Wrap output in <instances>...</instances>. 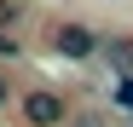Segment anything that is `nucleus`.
Segmentation results:
<instances>
[{
	"instance_id": "obj_5",
	"label": "nucleus",
	"mask_w": 133,
	"mask_h": 127,
	"mask_svg": "<svg viewBox=\"0 0 133 127\" xmlns=\"http://www.w3.org/2000/svg\"><path fill=\"white\" fill-rule=\"evenodd\" d=\"M116 104H127V110H133V75H122V87H116Z\"/></svg>"
},
{
	"instance_id": "obj_4",
	"label": "nucleus",
	"mask_w": 133,
	"mask_h": 127,
	"mask_svg": "<svg viewBox=\"0 0 133 127\" xmlns=\"http://www.w3.org/2000/svg\"><path fill=\"white\" fill-rule=\"evenodd\" d=\"M17 17H23V0H0V29H17Z\"/></svg>"
},
{
	"instance_id": "obj_3",
	"label": "nucleus",
	"mask_w": 133,
	"mask_h": 127,
	"mask_svg": "<svg viewBox=\"0 0 133 127\" xmlns=\"http://www.w3.org/2000/svg\"><path fill=\"white\" fill-rule=\"evenodd\" d=\"M98 52H104V64H110V75H133V35L98 40Z\"/></svg>"
},
{
	"instance_id": "obj_2",
	"label": "nucleus",
	"mask_w": 133,
	"mask_h": 127,
	"mask_svg": "<svg viewBox=\"0 0 133 127\" xmlns=\"http://www.w3.org/2000/svg\"><path fill=\"white\" fill-rule=\"evenodd\" d=\"M52 52L70 58V64L98 58V29H87V23H58V29H52Z\"/></svg>"
},
{
	"instance_id": "obj_1",
	"label": "nucleus",
	"mask_w": 133,
	"mask_h": 127,
	"mask_svg": "<svg viewBox=\"0 0 133 127\" xmlns=\"http://www.w3.org/2000/svg\"><path fill=\"white\" fill-rule=\"evenodd\" d=\"M17 116H23L29 127H64L70 121V104H64V93H52V87H35V93H23Z\"/></svg>"
},
{
	"instance_id": "obj_6",
	"label": "nucleus",
	"mask_w": 133,
	"mask_h": 127,
	"mask_svg": "<svg viewBox=\"0 0 133 127\" xmlns=\"http://www.w3.org/2000/svg\"><path fill=\"white\" fill-rule=\"evenodd\" d=\"M6 104H12V81L0 75V110H6Z\"/></svg>"
}]
</instances>
